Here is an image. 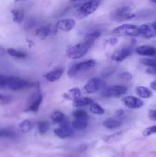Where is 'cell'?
I'll list each match as a JSON object with an SVG mask.
<instances>
[{
  "label": "cell",
  "instance_id": "obj_10",
  "mask_svg": "<svg viewBox=\"0 0 156 157\" xmlns=\"http://www.w3.org/2000/svg\"><path fill=\"white\" fill-rule=\"evenodd\" d=\"M42 102V95L39 92L34 93L29 98L27 107L24 109L25 112H37Z\"/></svg>",
  "mask_w": 156,
  "mask_h": 157
},
{
  "label": "cell",
  "instance_id": "obj_36",
  "mask_svg": "<svg viewBox=\"0 0 156 157\" xmlns=\"http://www.w3.org/2000/svg\"><path fill=\"white\" fill-rule=\"evenodd\" d=\"M148 117L152 121H156V110H151L148 112Z\"/></svg>",
  "mask_w": 156,
  "mask_h": 157
},
{
  "label": "cell",
  "instance_id": "obj_41",
  "mask_svg": "<svg viewBox=\"0 0 156 157\" xmlns=\"http://www.w3.org/2000/svg\"><path fill=\"white\" fill-rule=\"evenodd\" d=\"M21 1H24V0H15V2H21Z\"/></svg>",
  "mask_w": 156,
  "mask_h": 157
},
{
  "label": "cell",
  "instance_id": "obj_31",
  "mask_svg": "<svg viewBox=\"0 0 156 157\" xmlns=\"http://www.w3.org/2000/svg\"><path fill=\"white\" fill-rule=\"evenodd\" d=\"M15 133L9 129H1L0 130V137H13Z\"/></svg>",
  "mask_w": 156,
  "mask_h": 157
},
{
  "label": "cell",
  "instance_id": "obj_8",
  "mask_svg": "<svg viewBox=\"0 0 156 157\" xmlns=\"http://www.w3.org/2000/svg\"><path fill=\"white\" fill-rule=\"evenodd\" d=\"M127 91V87L123 85H113L107 88L102 89L101 95L104 98H118L125 94Z\"/></svg>",
  "mask_w": 156,
  "mask_h": 157
},
{
  "label": "cell",
  "instance_id": "obj_43",
  "mask_svg": "<svg viewBox=\"0 0 156 157\" xmlns=\"http://www.w3.org/2000/svg\"><path fill=\"white\" fill-rule=\"evenodd\" d=\"M71 2H76V1H79V0H70Z\"/></svg>",
  "mask_w": 156,
  "mask_h": 157
},
{
  "label": "cell",
  "instance_id": "obj_26",
  "mask_svg": "<svg viewBox=\"0 0 156 157\" xmlns=\"http://www.w3.org/2000/svg\"><path fill=\"white\" fill-rule=\"evenodd\" d=\"M50 118L56 124H61V123H62L65 120V116H64V114L62 112L54 111V113H52Z\"/></svg>",
  "mask_w": 156,
  "mask_h": 157
},
{
  "label": "cell",
  "instance_id": "obj_6",
  "mask_svg": "<svg viewBox=\"0 0 156 157\" xmlns=\"http://www.w3.org/2000/svg\"><path fill=\"white\" fill-rule=\"evenodd\" d=\"M106 83L99 78H93L89 80L83 87L84 92L86 94H93L104 89Z\"/></svg>",
  "mask_w": 156,
  "mask_h": 157
},
{
  "label": "cell",
  "instance_id": "obj_5",
  "mask_svg": "<svg viewBox=\"0 0 156 157\" xmlns=\"http://www.w3.org/2000/svg\"><path fill=\"white\" fill-rule=\"evenodd\" d=\"M73 115L75 117L72 121V127L73 129L78 130H83L87 128L88 125L89 116L85 110H76L73 112Z\"/></svg>",
  "mask_w": 156,
  "mask_h": 157
},
{
  "label": "cell",
  "instance_id": "obj_34",
  "mask_svg": "<svg viewBox=\"0 0 156 157\" xmlns=\"http://www.w3.org/2000/svg\"><path fill=\"white\" fill-rule=\"evenodd\" d=\"M119 78L121 80L125 81H129L132 79V75L129 73V72L124 71L119 75Z\"/></svg>",
  "mask_w": 156,
  "mask_h": 157
},
{
  "label": "cell",
  "instance_id": "obj_25",
  "mask_svg": "<svg viewBox=\"0 0 156 157\" xmlns=\"http://www.w3.org/2000/svg\"><path fill=\"white\" fill-rule=\"evenodd\" d=\"M90 112L93 114L96 115H102L104 113H105V110L104 109L101 107L99 104H98L97 103H94L90 104Z\"/></svg>",
  "mask_w": 156,
  "mask_h": 157
},
{
  "label": "cell",
  "instance_id": "obj_28",
  "mask_svg": "<svg viewBox=\"0 0 156 157\" xmlns=\"http://www.w3.org/2000/svg\"><path fill=\"white\" fill-rule=\"evenodd\" d=\"M122 133H114V134L107 136V137L106 138L105 141L106 143H110V144H111V143L117 142V141L120 140L122 139Z\"/></svg>",
  "mask_w": 156,
  "mask_h": 157
},
{
  "label": "cell",
  "instance_id": "obj_15",
  "mask_svg": "<svg viewBox=\"0 0 156 157\" xmlns=\"http://www.w3.org/2000/svg\"><path fill=\"white\" fill-rule=\"evenodd\" d=\"M75 21L72 18H65V19H62L58 21L56 23L55 27L58 29L63 31V32H70V31L73 30L75 27Z\"/></svg>",
  "mask_w": 156,
  "mask_h": 157
},
{
  "label": "cell",
  "instance_id": "obj_29",
  "mask_svg": "<svg viewBox=\"0 0 156 157\" xmlns=\"http://www.w3.org/2000/svg\"><path fill=\"white\" fill-rule=\"evenodd\" d=\"M140 62L148 67H156V58H142Z\"/></svg>",
  "mask_w": 156,
  "mask_h": 157
},
{
  "label": "cell",
  "instance_id": "obj_7",
  "mask_svg": "<svg viewBox=\"0 0 156 157\" xmlns=\"http://www.w3.org/2000/svg\"><path fill=\"white\" fill-rule=\"evenodd\" d=\"M136 17V15L129 12V8L123 6L116 9L111 14V18L116 21H124L131 20Z\"/></svg>",
  "mask_w": 156,
  "mask_h": 157
},
{
  "label": "cell",
  "instance_id": "obj_1",
  "mask_svg": "<svg viewBox=\"0 0 156 157\" xmlns=\"http://www.w3.org/2000/svg\"><path fill=\"white\" fill-rule=\"evenodd\" d=\"M100 36V32H93L86 35L85 38L77 44L69 48L67 50V56L70 59H77L82 58L87 53L90 48L94 44L96 38Z\"/></svg>",
  "mask_w": 156,
  "mask_h": 157
},
{
  "label": "cell",
  "instance_id": "obj_37",
  "mask_svg": "<svg viewBox=\"0 0 156 157\" xmlns=\"http://www.w3.org/2000/svg\"><path fill=\"white\" fill-rule=\"evenodd\" d=\"M109 43H110L111 45L115 46L116 44H117L118 39L116 38V37H113V38H110V39H109Z\"/></svg>",
  "mask_w": 156,
  "mask_h": 157
},
{
  "label": "cell",
  "instance_id": "obj_16",
  "mask_svg": "<svg viewBox=\"0 0 156 157\" xmlns=\"http://www.w3.org/2000/svg\"><path fill=\"white\" fill-rule=\"evenodd\" d=\"M136 52L143 56H154L156 55V48L150 45H141L136 48Z\"/></svg>",
  "mask_w": 156,
  "mask_h": 157
},
{
  "label": "cell",
  "instance_id": "obj_32",
  "mask_svg": "<svg viewBox=\"0 0 156 157\" xmlns=\"http://www.w3.org/2000/svg\"><path fill=\"white\" fill-rule=\"evenodd\" d=\"M11 101H12L11 96L0 93V104L1 105H5V104H9Z\"/></svg>",
  "mask_w": 156,
  "mask_h": 157
},
{
  "label": "cell",
  "instance_id": "obj_18",
  "mask_svg": "<svg viewBox=\"0 0 156 157\" xmlns=\"http://www.w3.org/2000/svg\"><path fill=\"white\" fill-rule=\"evenodd\" d=\"M81 97V91L77 87L71 88L63 94V98L68 101H75Z\"/></svg>",
  "mask_w": 156,
  "mask_h": 157
},
{
  "label": "cell",
  "instance_id": "obj_3",
  "mask_svg": "<svg viewBox=\"0 0 156 157\" xmlns=\"http://www.w3.org/2000/svg\"><path fill=\"white\" fill-rule=\"evenodd\" d=\"M112 34L117 37L139 36V29L136 25L131 24H122L115 28L112 31Z\"/></svg>",
  "mask_w": 156,
  "mask_h": 157
},
{
  "label": "cell",
  "instance_id": "obj_17",
  "mask_svg": "<svg viewBox=\"0 0 156 157\" xmlns=\"http://www.w3.org/2000/svg\"><path fill=\"white\" fill-rule=\"evenodd\" d=\"M63 73H64V69L63 68L55 69V70L51 71L46 74L44 75V78L49 82H54V81H56L58 79H60L62 76Z\"/></svg>",
  "mask_w": 156,
  "mask_h": 157
},
{
  "label": "cell",
  "instance_id": "obj_9",
  "mask_svg": "<svg viewBox=\"0 0 156 157\" xmlns=\"http://www.w3.org/2000/svg\"><path fill=\"white\" fill-rule=\"evenodd\" d=\"M32 85L30 82L22 79V78H17V77H9L6 87L12 90H19L25 87H30Z\"/></svg>",
  "mask_w": 156,
  "mask_h": 157
},
{
  "label": "cell",
  "instance_id": "obj_39",
  "mask_svg": "<svg viewBox=\"0 0 156 157\" xmlns=\"http://www.w3.org/2000/svg\"><path fill=\"white\" fill-rule=\"evenodd\" d=\"M124 114V111L122 110H119L116 111V117H122Z\"/></svg>",
  "mask_w": 156,
  "mask_h": 157
},
{
  "label": "cell",
  "instance_id": "obj_22",
  "mask_svg": "<svg viewBox=\"0 0 156 157\" xmlns=\"http://www.w3.org/2000/svg\"><path fill=\"white\" fill-rule=\"evenodd\" d=\"M136 93L138 96L142 98H149L152 95V92L149 89L145 87H142V86L136 87Z\"/></svg>",
  "mask_w": 156,
  "mask_h": 157
},
{
  "label": "cell",
  "instance_id": "obj_4",
  "mask_svg": "<svg viewBox=\"0 0 156 157\" xmlns=\"http://www.w3.org/2000/svg\"><path fill=\"white\" fill-rule=\"evenodd\" d=\"M96 61L92 59L76 63V64H73L71 67H70V68L67 71V75L70 78H75L78 75V73H80V71H86L93 68L96 65Z\"/></svg>",
  "mask_w": 156,
  "mask_h": 157
},
{
  "label": "cell",
  "instance_id": "obj_42",
  "mask_svg": "<svg viewBox=\"0 0 156 157\" xmlns=\"http://www.w3.org/2000/svg\"><path fill=\"white\" fill-rule=\"evenodd\" d=\"M151 2H154V3H155L156 4V0H151Z\"/></svg>",
  "mask_w": 156,
  "mask_h": 157
},
{
  "label": "cell",
  "instance_id": "obj_33",
  "mask_svg": "<svg viewBox=\"0 0 156 157\" xmlns=\"http://www.w3.org/2000/svg\"><path fill=\"white\" fill-rule=\"evenodd\" d=\"M156 133V126H151V127H148L143 131V135L145 136H151L152 134Z\"/></svg>",
  "mask_w": 156,
  "mask_h": 157
},
{
  "label": "cell",
  "instance_id": "obj_23",
  "mask_svg": "<svg viewBox=\"0 0 156 157\" xmlns=\"http://www.w3.org/2000/svg\"><path fill=\"white\" fill-rule=\"evenodd\" d=\"M11 13L12 15L13 21L15 23H21V21L24 19V12L21 9H12Z\"/></svg>",
  "mask_w": 156,
  "mask_h": 157
},
{
  "label": "cell",
  "instance_id": "obj_14",
  "mask_svg": "<svg viewBox=\"0 0 156 157\" xmlns=\"http://www.w3.org/2000/svg\"><path fill=\"white\" fill-rule=\"evenodd\" d=\"M132 49L130 48H123L118 49L115 51L112 55L111 58L113 61H117V62H121L124 61L127 57L129 56L132 54Z\"/></svg>",
  "mask_w": 156,
  "mask_h": 157
},
{
  "label": "cell",
  "instance_id": "obj_35",
  "mask_svg": "<svg viewBox=\"0 0 156 157\" xmlns=\"http://www.w3.org/2000/svg\"><path fill=\"white\" fill-rule=\"evenodd\" d=\"M8 78H9V76H6V75H3L0 74V88L6 87Z\"/></svg>",
  "mask_w": 156,
  "mask_h": 157
},
{
  "label": "cell",
  "instance_id": "obj_2",
  "mask_svg": "<svg viewBox=\"0 0 156 157\" xmlns=\"http://www.w3.org/2000/svg\"><path fill=\"white\" fill-rule=\"evenodd\" d=\"M100 2L101 0H90V1L84 3L76 10V14H75L76 18L82 19V18H86L88 15L93 14L99 8Z\"/></svg>",
  "mask_w": 156,
  "mask_h": 157
},
{
  "label": "cell",
  "instance_id": "obj_20",
  "mask_svg": "<svg viewBox=\"0 0 156 157\" xmlns=\"http://www.w3.org/2000/svg\"><path fill=\"white\" fill-rule=\"evenodd\" d=\"M93 103V100L90 98H79L73 101V106L74 107H81L84 106L92 104Z\"/></svg>",
  "mask_w": 156,
  "mask_h": 157
},
{
  "label": "cell",
  "instance_id": "obj_19",
  "mask_svg": "<svg viewBox=\"0 0 156 157\" xmlns=\"http://www.w3.org/2000/svg\"><path fill=\"white\" fill-rule=\"evenodd\" d=\"M102 126L109 130H114V129L118 128L121 126L120 121L114 119V118H107L102 122Z\"/></svg>",
  "mask_w": 156,
  "mask_h": 157
},
{
  "label": "cell",
  "instance_id": "obj_30",
  "mask_svg": "<svg viewBox=\"0 0 156 157\" xmlns=\"http://www.w3.org/2000/svg\"><path fill=\"white\" fill-rule=\"evenodd\" d=\"M49 128V124L46 121H41V122L38 123V131L41 134H44L48 130Z\"/></svg>",
  "mask_w": 156,
  "mask_h": 157
},
{
  "label": "cell",
  "instance_id": "obj_11",
  "mask_svg": "<svg viewBox=\"0 0 156 157\" xmlns=\"http://www.w3.org/2000/svg\"><path fill=\"white\" fill-rule=\"evenodd\" d=\"M71 126L68 124L67 121L64 120L62 123H61V126L58 128L55 129L54 133L57 136L61 139L68 138L71 136L73 133V130Z\"/></svg>",
  "mask_w": 156,
  "mask_h": 157
},
{
  "label": "cell",
  "instance_id": "obj_38",
  "mask_svg": "<svg viewBox=\"0 0 156 157\" xmlns=\"http://www.w3.org/2000/svg\"><path fill=\"white\" fill-rule=\"evenodd\" d=\"M6 53H7V51L5 50V48L0 46V56H5Z\"/></svg>",
  "mask_w": 156,
  "mask_h": 157
},
{
  "label": "cell",
  "instance_id": "obj_24",
  "mask_svg": "<svg viewBox=\"0 0 156 157\" xmlns=\"http://www.w3.org/2000/svg\"><path fill=\"white\" fill-rule=\"evenodd\" d=\"M7 53L9 54L10 56L13 57V58H25L27 57L26 54L24 52H21V51L16 50V49L14 48H8L7 50Z\"/></svg>",
  "mask_w": 156,
  "mask_h": 157
},
{
  "label": "cell",
  "instance_id": "obj_12",
  "mask_svg": "<svg viewBox=\"0 0 156 157\" xmlns=\"http://www.w3.org/2000/svg\"><path fill=\"white\" fill-rule=\"evenodd\" d=\"M139 35L145 38H152L156 37V29L151 24H144L139 27Z\"/></svg>",
  "mask_w": 156,
  "mask_h": 157
},
{
  "label": "cell",
  "instance_id": "obj_27",
  "mask_svg": "<svg viewBox=\"0 0 156 157\" xmlns=\"http://www.w3.org/2000/svg\"><path fill=\"white\" fill-rule=\"evenodd\" d=\"M32 127V124L28 120H24L19 124V128L22 133H28L31 130Z\"/></svg>",
  "mask_w": 156,
  "mask_h": 157
},
{
  "label": "cell",
  "instance_id": "obj_40",
  "mask_svg": "<svg viewBox=\"0 0 156 157\" xmlns=\"http://www.w3.org/2000/svg\"><path fill=\"white\" fill-rule=\"evenodd\" d=\"M150 87H151V89H153V90H156V80L155 81H152V82L150 84Z\"/></svg>",
  "mask_w": 156,
  "mask_h": 157
},
{
  "label": "cell",
  "instance_id": "obj_21",
  "mask_svg": "<svg viewBox=\"0 0 156 157\" xmlns=\"http://www.w3.org/2000/svg\"><path fill=\"white\" fill-rule=\"evenodd\" d=\"M51 32V29L47 26H43V27L39 28L35 32V35L38 38L41 40H44Z\"/></svg>",
  "mask_w": 156,
  "mask_h": 157
},
{
  "label": "cell",
  "instance_id": "obj_13",
  "mask_svg": "<svg viewBox=\"0 0 156 157\" xmlns=\"http://www.w3.org/2000/svg\"><path fill=\"white\" fill-rule=\"evenodd\" d=\"M122 103L125 107L131 109L140 108L143 106V101L134 96H126L122 98Z\"/></svg>",
  "mask_w": 156,
  "mask_h": 157
}]
</instances>
